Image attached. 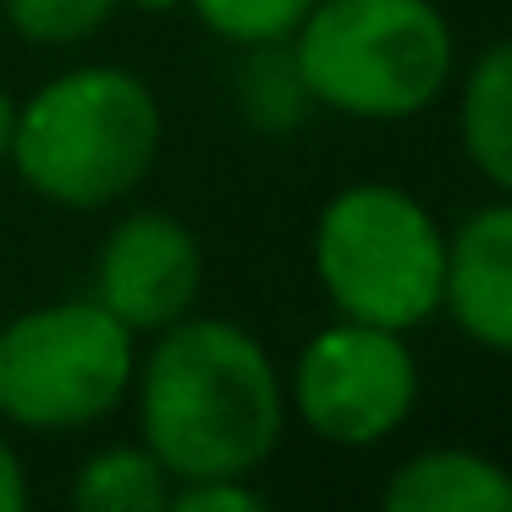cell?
Segmentation results:
<instances>
[{
    "instance_id": "6da1fadb",
    "label": "cell",
    "mask_w": 512,
    "mask_h": 512,
    "mask_svg": "<svg viewBox=\"0 0 512 512\" xmlns=\"http://www.w3.org/2000/svg\"><path fill=\"white\" fill-rule=\"evenodd\" d=\"M138 441L160 457L171 485L232 474L248 479L287 435V380L248 325L182 314L149 336L133 369Z\"/></svg>"
},
{
    "instance_id": "7a4b0ae2",
    "label": "cell",
    "mask_w": 512,
    "mask_h": 512,
    "mask_svg": "<svg viewBox=\"0 0 512 512\" xmlns=\"http://www.w3.org/2000/svg\"><path fill=\"white\" fill-rule=\"evenodd\" d=\"M166 138L160 100L127 67H72L17 105L12 171L28 193L72 215L133 199Z\"/></svg>"
},
{
    "instance_id": "3957f363",
    "label": "cell",
    "mask_w": 512,
    "mask_h": 512,
    "mask_svg": "<svg viewBox=\"0 0 512 512\" xmlns=\"http://www.w3.org/2000/svg\"><path fill=\"white\" fill-rule=\"evenodd\" d=\"M292 56L314 105L358 122H408L452 89L457 34L435 0H314Z\"/></svg>"
},
{
    "instance_id": "277c9868",
    "label": "cell",
    "mask_w": 512,
    "mask_h": 512,
    "mask_svg": "<svg viewBox=\"0 0 512 512\" xmlns=\"http://www.w3.org/2000/svg\"><path fill=\"white\" fill-rule=\"evenodd\" d=\"M314 276L342 320L419 331L446 298V226L397 182H347L314 221Z\"/></svg>"
},
{
    "instance_id": "5b68a950",
    "label": "cell",
    "mask_w": 512,
    "mask_h": 512,
    "mask_svg": "<svg viewBox=\"0 0 512 512\" xmlns=\"http://www.w3.org/2000/svg\"><path fill=\"white\" fill-rule=\"evenodd\" d=\"M138 336L94 298H61L0 325V419L28 435H78L122 408Z\"/></svg>"
},
{
    "instance_id": "8992f818",
    "label": "cell",
    "mask_w": 512,
    "mask_h": 512,
    "mask_svg": "<svg viewBox=\"0 0 512 512\" xmlns=\"http://www.w3.org/2000/svg\"><path fill=\"white\" fill-rule=\"evenodd\" d=\"M419 408V358L408 331L342 320L303 342L287 375V413L331 446H380Z\"/></svg>"
},
{
    "instance_id": "52a82bcc",
    "label": "cell",
    "mask_w": 512,
    "mask_h": 512,
    "mask_svg": "<svg viewBox=\"0 0 512 512\" xmlns=\"http://www.w3.org/2000/svg\"><path fill=\"white\" fill-rule=\"evenodd\" d=\"M204 248L188 221L166 210H127L94 254V292L133 336H155L199 309Z\"/></svg>"
},
{
    "instance_id": "ba28073f",
    "label": "cell",
    "mask_w": 512,
    "mask_h": 512,
    "mask_svg": "<svg viewBox=\"0 0 512 512\" xmlns=\"http://www.w3.org/2000/svg\"><path fill=\"white\" fill-rule=\"evenodd\" d=\"M441 314H452L474 347L512 358V193L474 210L446 237Z\"/></svg>"
},
{
    "instance_id": "9c48e42d",
    "label": "cell",
    "mask_w": 512,
    "mask_h": 512,
    "mask_svg": "<svg viewBox=\"0 0 512 512\" xmlns=\"http://www.w3.org/2000/svg\"><path fill=\"white\" fill-rule=\"evenodd\" d=\"M386 512H512V468L474 446H424L380 485Z\"/></svg>"
},
{
    "instance_id": "30bf717a",
    "label": "cell",
    "mask_w": 512,
    "mask_h": 512,
    "mask_svg": "<svg viewBox=\"0 0 512 512\" xmlns=\"http://www.w3.org/2000/svg\"><path fill=\"white\" fill-rule=\"evenodd\" d=\"M457 138L463 155L496 193H512V39L474 56L457 83Z\"/></svg>"
},
{
    "instance_id": "8fae6325",
    "label": "cell",
    "mask_w": 512,
    "mask_h": 512,
    "mask_svg": "<svg viewBox=\"0 0 512 512\" xmlns=\"http://www.w3.org/2000/svg\"><path fill=\"white\" fill-rule=\"evenodd\" d=\"M232 100L243 111V122L265 138H292L314 111V94L298 72V56L287 45H248L243 67L232 78Z\"/></svg>"
},
{
    "instance_id": "7c38bea8",
    "label": "cell",
    "mask_w": 512,
    "mask_h": 512,
    "mask_svg": "<svg viewBox=\"0 0 512 512\" xmlns=\"http://www.w3.org/2000/svg\"><path fill=\"white\" fill-rule=\"evenodd\" d=\"M72 507L83 512H166L171 507V474L144 441L100 446L83 457L72 479Z\"/></svg>"
},
{
    "instance_id": "4fadbf2b",
    "label": "cell",
    "mask_w": 512,
    "mask_h": 512,
    "mask_svg": "<svg viewBox=\"0 0 512 512\" xmlns=\"http://www.w3.org/2000/svg\"><path fill=\"white\" fill-rule=\"evenodd\" d=\"M188 6L221 45L248 50V45H287L314 0H188Z\"/></svg>"
},
{
    "instance_id": "5bb4252c",
    "label": "cell",
    "mask_w": 512,
    "mask_h": 512,
    "mask_svg": "<svg viewBox=\"0 0 512 512\" xmlns=\"http://www.w3.org/2000/svg\"><path fill=\"white\" fill-rule=\"evenodd\" d=\"M116 6H122V0H0V17H6L12 34L28 39V45L61 50V45L94 39L116 17Z\"/></svg>"
},
{
    "instance_id": "9a60e30c",
    "label": "cell",
    "mask_w": 512,
    "mask_h": 512,
    "mask_svg": "<svg viewBox=\"0 0 512 512\" xmlns=\"http://www.w3.org/2000/svg\"><path fill=\"white\" fill-rule=\"evenodd\" d=\"M171 507L177 512H259L265 496L248 479L215 474V479H182V485H171Z\"/></svg>"
},
{
    "instance_id": "2e32d148",
    "label": "cell",
    "mask_w": 512,
    "mask_h": 512,
    "mask_svg": "<svg viewBox=\"0 0 512 512\" xmlns=\"http://www.w3.org/2000/svg\"><path fill=\"white\" fill-rule=\"evenodd\" d=\"M28 501H34V490H28V468H23V457H17V446L0 435V512H23Z\"/></svg>"
},
{
    "instance_id": "e0dca14e",
    "label": "cell",
    "mask_w": 512,
    "mask_h": 512,
    "mask_svg": "<svg viewBox=\"0 0 512 512\" xmlns=\"http://www.w3.org/2000/svg\"><path fill=\"white\" fill-rule=\"evenodd\" d=\"M12 127H17V100L0 89V160L12 155Z\"/></svg>"
},
{
    "instance_id": "ac0fdd59",
    "label": "cell",
    "mask_w": 512,
    "mask_h": 512,
    "mask_svg": "<svg viewBox=\"0 0 512 512\" xmlns=\"http://www.w3.org/2000/svg\"><path fill=\"white\" fill-rule=\"evenodd\" d=\"M122 6H138V12H171V6H182V0H122Z\"/></svg>"
}]
</instances>
